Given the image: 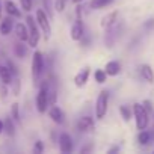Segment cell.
<instances>
[{"label": "cell", "instance_id": "1", "mask_svg": "<svg viewBox=\"0 0 154 154\" xmlns=\"http://www.w3.org/2000/svg\"><path fill=\"white\" fill-rule=\"evenodd\" d=\"M131 112H133V116H134L136 128H137V130L146 128V127H148V122H149V113L143 109L142 103H134Z\"/></svg>", "mask_w": 154, "mask_h": 154}, {"label": "cell", "instance_id": "2", "mask_svg": "<svg viewBox=\"0 0 154 154\" xmlns=\"http://www.w3.org/2000/svg\"><path fill=\"white\" fill-rule=\"evenodd\" d=\"M26 26H27V32H29V38H27V44L29 47H36L39 39H41V33H39V27L36 24V20L32 17V15H27L26 17Z\"/></svg>", "mask_w": 154, "mask_h": 154}, {"label": "cell", "instance_id": "3", "mask_svg": "<svg viewBox=\"0 0 154 154\" xmlns=\"http://www.w3.org/2000/svg\"><path fill=\"white\" fill-rule=\"evenodd\" d=\"M44 65H45V59H44V54L41 51H35L33 56H32V79L33 82H38L39 77L42 75L44 72Z\"/></svg>", "mask_w": 154, "mask_h": 154}, {"label": "cell", "instance_id": "4", "mask_svg": "<svg viewBox=\"0 0 154 154\" xmlns=\"http://www.w3.org/2000/svg\"><path fill=\"white\" fill-rule=\"evenodd\" d=\"M35 20H36L38 27L42 30L45 39H48V38H50V33H51V24H50V18H48L47 12H45L44 9H36Z\"/></svg>", "mask_w": 154, "mask_h": 154}, {"label": "cell", "instance_id": "5", "mask_svg": "<svg viewBox=\"0 0 154 154\" xmlns=\"http://www.w3.org/2000/svg\"><path fill=\"white\" fill-rule=\"evenodd\" d=\"M107 107H109V92L107 91H101L98 94V98L95 101V118L97 119H103L107 113Z\"/></svg>", "mask_w": 154, "mask_h": 154}, {"label": "cell", "instance_id": "6", "mask_svg": "<svg viewBox=\"0 0 154 154\" xmlns=\"http://www.w3.org/2000/svg\"><path fill=\"white\" fill-rule=\"evenodd\" d=\"M48 107H50V104H48L47 89H45V86L41 83V85H39L38 95H36V109H38V112H39V113H45Z\"/></svg>", "mask_w": 154, "mask_h": 154}, {"label": "cell", "instance_id": "7", "mask_svg": "<svg viewBox=\"0 0 154 154\" xmlns=\"http://www.w3.org/2000/svg\"><path fill=\"white\" fill-rule=\"evenodd\" d=\"M47 110H48V116L51 118L53 122H56V124H59V125L65 122V112H63L59 106L53 104V106H50Z\"/></svg>", "mask_w": 154, "mask_h": 154}, {"label": "cell", "instance_id": "8", "mask_svg": "<svg viewBox=\"0 0 154 154\" xmlns=\"http://www.w3.org/2000/svg\"><path fill=\"white\" fill-rule=\"evenodd\" d=\"M89 74H91V68L89 66H85L83 69H80L74 75V85L77 88H83L86 83H88V79H89Z\"/></svg>", "mask_w": 154, "mask_h": 154}, {"label": "cell", "instance_id": "9", "mask_svg": "<svg viewBox=\"0 0 154 154\" xmlns=\"http://www.w3.org/2000/svg\"><path fill=\"white\" fill-rule=\"evenodd\" d=\"M77 130L82 133H91L94 130V118L92 116H82L77 121Z\"/></svg>", "mask_w": 154, "mask_h": 154}, {"label": "cell", "instance_id": "10", "mask_svg": "<svg viewBox=\"0 0 154 154\" xmlns=\"http://www.w3.org/2000/svg\"><path fill=\"white\" fill-rule=\"evenodd\" d=\"M69 36H71L72 41H80L85 36V27L82 24V20H75V23L71 26Z\"/></svg>", "mask_w": 154, "mask_h": 154}, {"label": "cell", "instance_id": "11", "mask_svg": "<svg viewBox=\"0 0 154 154\" xmlns=\"http://www.w3.org/2000/svg\"><path fill=\"white\" fill-rule=\"evenodd\" d=\"M74 148V143H72V137L68 134V133H62L59 136V149L62 152H71Z\"/></svg>", "mask_w": 154, "mask_h": 154}, {"label": "cell", "instance_id": "12", "mask_svg": "<svg viewBox=\"0 0 154 154\" xmlns=\"http://www.w3.org/2000/svg\"><path fill=\"white\" fill-rule=\"evenodd\" d=\"M14 24H15L14 23V17H11V15L5 17L2 20V23H0V35H3V36L9 35L14 30Z\"/></svg>", "mask_w": 154, "mask_h": 154}, {"label": "cell", "instance_id": "13", "mask_svg": "<svg viewBox=\"0 0 154 154\" xmlns=\"http://www.w3.org/2000/svg\"><path fill=\"white\" fill-rule=\"evenodd\" d=\"M14 32H15V36H17L18 41H23V42L27 41L29 32H27L26 23H17V24H14Z\"/></svg>", "mask_w": 154, "mask_h": 154}, {"label": "cell", "instance_id": "14", "mask_svg": "<svg viewBox=\"0 0 154 154\" xmlns=\"http://www.w3.org/2000/svg\"><path fill=\"white\" fill-rule=\"evenodd\" d=\"M152 137H154V131H148L146 128H143L137 134V142H139V145L145 146V145H149L152 142Z\"/></svg>", "mask_w": 154, "mask_h": 154}, {"label": "cell", "instance_id": "15", "mask_svg": "<svg viewBox=\"0 0 154 154\" xmlns=\"http://www.w3.org/2000/svg\"><path fill=\"white\" fill-rule=\"evenodd\" d=\"M5 11L8 15L14 17V18H20L21 17V9L12 2V0H6L5 2Z\"/></svg>", "mask_w": 154, "mask_h": 154}, {"label": "cell", "instance_id": "16", "mask_svg": "<svg viewBox=\"0 0 154 154\" xmlns=\"http://www.w3.org/2000/svg\"><path fill=\"white\" fill-rule=\"evenodd\" d=\"M14 74L9 71V68L6 66V65H0V82H2L3 85H9L11 82H12V79H14Z\"/></svg>", "mask_w": 154, "mask_h": 154}, {"label": "cell", "instance_id": "17", "mask_svg": "<svg viewBox=\"0 0 154 154\" xmlns=\"http://www.w3.org/2000/svg\"><path fill=\"white\" fill-rule=\"evenodd\" d=\"M116 21H118V11L109 12L107 15H104V17L101 18V27L109 29V27H112L113 24H116Z\"/></svg>", "mask_w": 154, "mask_h": 154}, {"label": "cell", "instance_id": "18", "mask_svg": "<svg viewBox=\"0 0 154 154\" xmlns=\"http://www.w3.org/2000/svg\"><path fill=\"white\" fill-rule=\"evenodd\" d=\"M104 71H106L107 75H118L119 71H121V63L118 60H110V62L106 63Z\"/></svg>", "mask_w": 154, "mask_h": 154}, {"label": "cell", "instance_id": "19", "mask_svg": "<svg viewBox=\"0 0 154 154\" xmlns=\"http://www.w3.org/2000/svg\"><path fill=\"white\" fill-rule=\"evenodd\" d=\"M140 74L143 77V80H146L148 83H154V71L151 69L149 65H142L140 66Z\"/></svg>", "mask_w": 154, "mask_h": 154}, {"label": "cell", "instance_id": "20", "mask_svg": "<svg viewBox=\"0 0 154 154\" xmlns=\"http://www.w3.org/2000/svg\"><path fill=\"white\" fill-rule=\"evenodd\" d=\"M14 53H15V56H18V57H24V56H27L29 48H27V45L23 44V41H18V42H15V45H14Z\"/></svg>", "mask_w": 154, "mask_h": 154}, {"label": "cell", "instance_id": "21", "mask_svg": "<svg viewBox=\"0 0 154 154\" xmlns=\"http://www.w3.org/2000/svg\"><path fill=\"white\" fill-rule=\"evenodd\" d=\"M112 2L113 0H91L89 6H91V9H101V8L109 6Z\"/></svg>", "mask_w": 154, "mask_h": 154}, {"label": "cell", "instance_id": "22", "mask_svg": "<svg viewBox=\"0 0 154 154\" xmlns=\"http://www.w3.org/2000/svg\"><path fill=\"white\" fill-rule=\"evenodd\" d=\"M3 131L9 136H12L15 133V127H14V119L9 116L6 121H3Z\"/></svg>", "mask_w": 154, "mask_h": 154}, {"label": "cell", "instance_id": "23", "mask_svg": "<svg viewBox=\"0 0 154 154\" xmlns=\"http://www.w3.org/2000/svg\"><path fill=\"white\" fill-rule=\"evenodd\" d=\"M94 79H95L97 83H104L106 79H107V74H106L104 69H95V72H94Z\"/></svg>", "mask_w": 154, "mask_h": 154}, {"label": "cell", "instance_id": "24", "mask_svg": "<svg viewBox=\"0 0 154 154\" xmlns=\"http://www.w3.org/2000/svg\"><path fill=\"white\" fill-rule=\"evenodd\" d=\"M119 113H121L124 121H130L131 119V109L128 106H119Z\"/></svg>", "mask_w": 154, "mask_h": 154}, {"label": "cell", "instance_id": "25", "mask_svg": "<svg viewBox=\"0 0 154 154\" xmlns=\"http://www.w3.org/2000/svg\"><path fill=\"white\" fill-rule=\"evenodd\" d=\"M11 118L14 121H20V106H18V103H14L11 106Z\"/></svg>", "mask_w": 154, "mask_h": 154}, {"label": "cell", "instance_id": "26", "mask_svg": "<svg viewBox=\"0 0 154 154\" xmlns=\"http://www.w3.org/2000/svg\"><path fill=\"white\" fill-rule=\"evenodd\" d=\"M9 86H11L12 94H14V95H18V92H20V80L17 79V75L12 79V82L9 83Z\"/></svg>", "mask_w": 154, "mask_h": 154}, {"label": "cell", "instance_id": "27", "mask_svg": "<svg viewBox=\"0 0 154 154\" xmlns=\"http://www.w3.org/2000/svg\"><path fill=\"white\" fill-rule=\"evenodd\" d=\"M20 6L24 12H30L33 6V0H20Z\"/></svg>", "mask_w": 154, "mask_h": 154}, {"label": "cell", "instance_id": "28", "mask_svg": "<svg viewBox=\"0 0 154 154\" xmlns=\"http://www.w3.org/2000/svg\"><path fill=\"white\" fill-rule=\"evenodd\" d=\"M66 6V0H54V11L62 12Z\"/></svg>", "mask_w": 154, "mask_h": 154}, {"label": "cell", "instance_id": "29", "mask_svg": "<svg viewBox=\"0 0 154 154\" xmlns=\"http://www.w3.org/2000/svg\"><path fill=\"white\" fill-rule=\"evenodd\" d=\"M8 68H9V71L14 74V75H17L18 74V69H17V66H15V63L12 62V60H6V63H5Z\"/></svg>", "mask_w": 154, "mask_h": 154}, {"label": "cell", "instance_id": "30", "mask_svg": "<svg viewBox=\"0 0 154 154\" xmlns=\"http://www.w3.org/2000/svg\"><path fill=\"white\" fill-rule=\"evenodd\" d=\"M142 106H143V109H145L148 113H151V110H152V106H151V101H149V100H145V101L142 103Z\"/></svg>", "mask_w": 154, "mask_h": 154}, {"label": "cell", "instance_id": "31", "mask_svg": "<svg viewBox=\"0 0 154 154\" xmlns=\"http://www.w3.org/2000/svg\"><path fill=\"white\" fill-rule=\"evenodd\" d=\"M42 148H44L42 142H41V140H38V142L35 143V146H33V152H42Z\"/></svg>", "mask_w": 154, "mask_h": 154}, {"label": "cell", "instance_id": "32", "mask_svg": "<svg viewBox=\"0 0 154 154\" xmlns=\"http://www.w3.org/2000/svg\"><path fill=\"white\" fill-rule=\"evenodd\" d=\"M118 149H119V146H113V148H110V149H109L107 152H109V154H110V152H116Z\"/></svg>", "mask_w": 154, "mask_h": 154}, {"label": "cell", "instance_id": "33", "mask_svg": "<svg viewBox=\"0 0 154 154\" xmlns=\"http://www.w3.org/2000/svg\"><path fill=\"white\" fill-rule=\"evenodd\" d=\"M0 133H3V121L0 119Z\"/></svg>", "mask_w": 154, "mask_h": 154}, {"label": "cell", "instance_id": "34", "mask_svg": "<svg viewBox=\"0 0 154 154\" xmlns=\"http://www.w3.org/2000/svg\"><path fill=\"white\" fill-rule=\"evenodd\" d=\"M71 2H72V3H77V5H79V3H82V2H83V0H71Z\"/></svg>", "mask_w": 154, "mask_h": 154}, {"label": "cell", "instance_id": "35", "mask_svg": "<svg viewBox=\"0 0 154 154\" xmlns=\"http://www.w3.org/2000/svg\"><path fill=\"white\" fill-rule=\"evenodd\" d=\"M0 15H2V3H0Z\"/></svg>", "mask_w": 154, "mask_h": 154}]
</instances>
